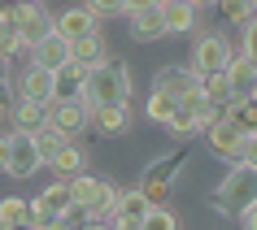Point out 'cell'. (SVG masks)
<instances>
[{
    "label": "cell",
    "instance_id": "6da1fadb",
    "mask_svg": "<svg viewBox=\"0 0 257 230\" xmlns=\"http://www.w3.org/2000/svg\"><path fill=\"white\" fill-rule=\"evenodd\" d=\"M131 70L122 61H105L100 70H87L83 82V104L87 108H109V104H131Z\"/></svg>",
    "mask_w": 257,
    "mask_h": 230
},
{
    "label": "cell",
    "instance_id": "7a4b0ae2",
    "mask_svg": "<svg viewBox=\"0 0 257 230\" xmlns=\"http://www.w3.org/2000/svg\"><path fill=\"white\" fill-rule=\"evenodd\" d=\"M209 204H214L222 217H244L257 204V170H248V165H231V174L214 187Z\"/></svg>",
    "mask_w": 257,
    "mask_h": 230
},
{
    "label": "cell",
    "instance_id": "3957f363",
    "mask_svg": "<svg viewBox=\"0 0 257 230\" xmlns=\"http://www.w3.org/2000/svg\"><path fill=\"white\" fill-rule=\"evenodd\" d=\"M70 196H74V208L83 217H96V222H113V208H118V187L109 182V178H96L83 170L79 178H70L66 182Z\"/></svg>",
    "mask_w": 257,
    "mask_h": 230
},
{
    "label": "cell",
    "instance_id": "277c9868",
    "mask_svg": "<svg viewBox=\"0 0 257 230\" xmlns=\"http://www.w3.org/2000/svg\"><path fill=\"white\" fill-rule=\"evenodd\" d=\"M183 165H188V148H175L170 156L153 161L149 170H144V178H140V196H144L153 208H162V200L170 196V187H175V178H179Z\"/></svg>",
    "mask_w": 257,
    "mask_h": 230
},
{
    "label": "cell",
    "instance_id": "5b68a950",
    "mask_svg": "<svg viewBox=\"0 0 257 230\" xmlns=\"http://www.w3.org/2000/svg\"><path fill=\"white\" fill-rule=\"evenodd\" d=\"M9 26L18 30V40H22V48H35V44H44L48 35H53V14L44 9L40 0L35 4H9Z\"/></svg>",
    "mask_w": 257,
    "mask_h": 230
},
{
    "label": "cell",
    "instance_id": "8992f818",
    "mask_svg": "<svg viewBox=\"0 0 257 230\" xmlns=\"http://www.w3.org/2000/svg\"><path fill=\"white\" fill-rule=\"evenodd\" d=\"M231 61V44L222 40V35H201V40L192 44V74L196 78H205V74H222Z\"/></svg>",
    "mask_w": 257,
    "mask_h": 230
},
{
    "label": "cell",
    "instance_id": "52a82bcc",
    "mask_svg": "<svg viewBox=\"0 0 257 230\" xmlns=\"http://www.w3.org/2000/svg\"><path fill=\"white\" fill-rule=\"evenodd\" d=\"M153 92L170 96V100H201V78L188 66H162L153 78Z\"/></svg>",
    "mask_w": 257,
    "mask_h": 230
},
{
    "label": "cell",
    "instance_id": "ba28073f",
    "mask_svg": "<svg viewBox=\"0 0 257 230\" xmlns=\"http://www.w3.org/2000/svg\"><path fill=\"white\" fill-rule=\"evenodd\" d=\"M87 118H92V108L83 104V100H53L48 104V126H53L57 135H66L74 144V135L87 130Z\"/></svg>",
    "mask_w": 257,
    "mask_h": 230
},
{
    "label": "cell",
    "instance_id": "9c48e42d",
    "mask_svg": "<svg viewBox=\"0 0 257 230\" xmlns=\"http://www.w3.org/2000/svg\"><path fill=\"white\" fill-rule=\"evenodd\" d=\"M35 200H40L44 208L53 213V222H66V226H79V222H87V217L74 208V196H70V187L61 182V178H57V182H48V187H44Z\"/></svg>",
    "mask_w": 257,
    "mask_h": 230
},
{
    "label": "cell",
    "instance_id": "30bf717a",
    "mask_svg": "<svg viewBox=\"0 0 257 230\" xmlns=\"http://www.w3.org/2000/svg\"><path fill=\"white\" fill-rule=\"evenodd\" d=\"M96 22H100V18L83 4V9H61V14L53 18V30L66 44H79V40H87V35H96Z\"/></svg>",
    "mask_w": 257,
    "mask_h": 230
},
{
    "label": "cell",
    "instance_id": "8fae6325",
    "mask_svg": "<svg viewBox=\"0 0 257 230\" xmlns=\"http://www.w3.org/2000/svg\"><path fill=\"white\" fill-rule=\"evenodd\" d=\"M205 135H209V152H214L218 161H235L240 165V148H244V130L240 126H231L227 118H218Z\"/></svg>",
    "mask_w": 257,
    "mask_h": 230
},
{
    "label": "cell",
    "instance_id": "7c38bea8",
    "mask_svg": "<svg viewBox=\"0 0 257 230\" xmlns=\"http://www.w3.org/2000/svg\"><path fill=\"white\" fill-rule=\"evenodd\" d=\"M9 139H14V152H9V170L5 174H14V178H31L35 170H40V152H35V139L22 135V130H9Z\"/></svg>",
    "mask_w": 257,
    "mask_h": 230
},
{
    "label": "cell",
    "instance_id": "4fadbf2b",
    "mask_svg": "<svg viewBox=\"0 0 257 230\" xmlns=\"http://www.w3.org/2000/svg\"><path fill=\"white\" fill-rule=\"evenodd\" d=\"M31 66L44 70V74H57L61 66H70V44L53 30L44 44H35V48H31Z\"/></svg>",
    "mask_w": 257,
    "mask_h": 230
},
{
    "label": "cell",
    "instance_id": "5bb4252c",
    "mask_svg": "<svg viewBox=\"0 0 257 230\" xmlns=\"http://www.w3.org/2000/svg\"><path fill=\"white\" fill-rule=\"evenodd\" d=\"M87 126H92L96 135L105 139H118L131 130V108L126 104H109V108H92V118H87Z\"/></svg>",
    "mask_w": 257,
    "mask_h": 230
},
{
    "label": "cell",
    "instance_id": "9a60e30c",
    "mask_svg": "<svg viewBox=\"0 0 257 230\" xmlns=\"http://www.w3.org/2000/svg\"><path fill=\"white\" fill-rule=\"evenodd\" d=\"M18 100H31V104H53V74H44V70H35L31 66L27 74H18Z\"/></svg>",
    "mask_w": 257,
    "mask_h": 230
},
{
    "label": "cell",
    "instance_id": "2e32d148",
    "mask_svg": "<svg viewBox=\"0 0 257 230\" xmlns=\"http://www.w3.org/2000/svg\"><path fill=\"white\" fill-rule=\"evenodd\" d=\"M70 61H74V66H83V70H100V66H105V61H109L105 35L96 30V35H87V40L70 44Z\"/></svg>",
    "mask_w": 257,
    "mask_h": 230
},
{
    "label": "cell",
    "instance_id": "e0dca14e",
    "mask_svg": "<svg viewBox=\"0 0 257 230\" xmlns=\"http://www.w3.org/2000/svg\"><path fill=\"white\" fill-rule=\"evenodd\" d=\"M83 82H87V70L83 66H61L53 74V100H83Z\"/></svg>",
    "mask_w": 257,
    "mask_h": 230
},
{
    "label": "cell",
    "instance_id": "ac0fdd59",
    "mask_svg": "<svg viewBox=\"0 0 257 230\" xmlns=\"http://www.w3.org/2000/svg\"><path fill=\"white\" fill-rule=\"evenodd\" d=\"M222 74H227L231 96H235V100H248V96H253V82H257V66H253V61H244V56H231Z\"/></svg>",
    "mask_w": 257,
    "mask_h": 230
},
{
    "label": "cell",
    "instance_id": "d6986e66",
    "mask_svg": "<svg viewBox=\"0 0 257 230\" xmlns=\"http://www.w3.org/2000/svg\"><path fill=\"white\" fill-rule=\"evenodd\" d=\"M201 104L218 108V113H227V108L235 104V96H231V82H227V74H205V78H201Z\"/></svg>",
    "mask_w": 257,
    "mask_h": 230
},
{
    "label": "cell",
    "instance_id": "ffe728a7",
    "mask_svg": "<svg viewBox=\"0 0 257 230\" xmlns=\"http://www.w3.org/2000/svg\"><path fill=\"white\" fill-rule=\"evenodd\" d=\"M9 118H14V130L35 135V130L48 126V108H44V104H31V100H18V104L9 108Z\"/></svg>",
    "mask_w": 257,
    "mask_h": 230
},
{
    "label": "cell",
    "instance_id": "44dd1931",
    "mask_svg": "<svg viewBox=\"0 0 257 230\" xmlns=\"http://www.w3.org/2000/svg\"><path fill=\"white\" fill-rule=\"evenodd\" d=\"M196 4L192 0H183V4H162V22H166V35H188L192 26H196Z\"/></svg>",
    "mask_w": 257,
    "mask_h": 230
},
{
    "label": "cell",
    "instance_id": "7402d4cb",
    "mask_svg": "<svg viewBox=\"0 0 257 230\" xmlns=\"http://www.w3.org/2000/svg\"><path fill=\"white\" fill-rule=\"evenodd\" d=\"M131 35L140 44H153L166 35V22H162V9H144V14H131Z\"/></svg>",
    "mask_w": 257,
    "mask_h": 230
},
{
    "label": "cell",
    "instance_id": "603a6c76",
    "mask_svg": "<svg viewBox=\"0 0 257 230\" xmlns=\"http://www.w3.org/2000/svg\"><path fill=\"white\" fill-rule=\"evenodd\" d=\"M83 165H87L83 148H79V144H66V148L53 156V174L61 178V182H70V178H79V174H83Z\"/></svg>",
    "mask_w": 257,
    "mask_h": 230
},
{
    "label": "cell",
    "instance_id": "cb8c5ba5",
    "mask_svg": "<svg viewBox=\"0 0 257 230\" xmlns=\"http://www.w3.org/2000/svg\"><path fill=\"white\" fill-rule=\"evenodd\" d=\"M153 213V204L140 196V187L131 191H118V208H113V217H131V222H144V217Z\"/></svg>",
    "mask_w": 257,
    "mask_h": 230
},
{
    "label": "cell",
    "instance_id": "d4e9b609",
    "mask_svg": "<svg viewBox=\"0 0 257 230\" xmlns=\"http://www.w3.org/2000/svg\"><path fill=\"white\" fill-rule=\"evenodd\" d=\"M0 226H14V230H31V217H27V200H22V196H5V200H0Z\"/></svg>",
    "mask_w": 257,
    "mask_h": 230
},
{
    "label": "cell",
    "instance_id": "484cf974",
    "mask_svg": "<svg viewBox=\"0 0 257 230\" xmlns=\"http://www.w3.org/2000/svg\"><path fill=\"white\" fill-rule=\"evenodd\" d=\"M222 118H227L231 126H240L244 135H257V100H235Z\"/></svg>",
    "mask_w": 257,
    "mask_h": 230
},
{
    "label": "cell",
    "instance_id": "4316f807",
    "mask_svg": "<svg viewBox=\"0 0 257 230\" xmlns=\"http://www.w3.org/2000/svg\"><path fill=\"white\" fill-rule=\"evenodd\" d=\"M31 139H35V152H40V161H44V165H53V156H57V152H61V148L70 144L66 135H57L53 126H44V130H35Z\"/></svg>",
    "mask_w": 257,
    "mask_h": 230
},
{
    "label": "cell",
    "instance_id": "83f0119b",
    "mask_svg": "<svg viewBox=\"0 0 257 230\" xmlns=\"http://www.w3.org/2000/svg\"><path fill=\"white\" fill-rule=\"evenodd\" d=\"M175 108H179V100H170V96H162V92H153L149 96V104H144V113H149L153 122H170V118H175Z\"/></svg>",
    "mask_w": 257,
    "mask_h": 230
},
{
    "label": "cell",
    "instance_id": "f1b7e54d",
    "mask_svg": "<svg viewBox=\"0 0 257 230\" xmlns=\"http://www.w3.org/2000/svg\"><path fill=\"white\" fill-rule=\"evenodd\" d=\"M140 230H179V217L170 213V208H153V213L140 222Z\"/></svg>",
    "mask_w": 257,
    "mask_h": 230
},
{
    "label": "cell",
    "instance_id": "f546056e",
    "mask_svg": "<svg viewBox=\"0 0 257 230\" xmlns=\"http://www.w3.org/2000/svg\"><path fill=\"white\" fill-rule=\"evenodd\" d=\"M218 14L227 18V22H248V18H253V9H248V0H218Z\"/></svg>",
    "mask_w": 257,
    "mask_h": 230
},
{
    "label": "cell",
    "instance_id": "4dcf8cb0",
    "mask_svg": "<svg viewBox=\"0 0 257 230\" xmlns=\"http://www.w3.org/2000/svg\"><path fill=\"white\" fill-rule=\"evenodd\" d=\"M14 52H22V40L9 22H0V56H14Z\"/></svg>",
    "mask_w": 257,
    "mask_h": 230
},
{
    "label": "cell",
    "instance_id": "1f68e13d",
    "mask_svg": "<svg viewBox=\"0 0 257 230\" xmlns=\"http://www.w3.org/2000/svg\"><path fill=\"white\" fill-rule=\"evenodd\" d=\"M244 61H253L257 66V18H248V22H244Z\"/></svg>",
    "mask_w": 257,
    "mask_h": 230
},
{
    "label": "cell",
    "instance_id": "d6a6232c",
    "mask_svg": "<svg viewBox=\"0 0 257 230\" xmlns=\"http://www.w3.org/2000/svg\"><path fill=\"white\" fill-rule=\"evenodd\" d=\"M87 9L96 18H113V14H126V0H87Z\"/></svg>",
    "mask_w": 257,
    "mask_h": 230
},
{
    "label": "cell",
    "instance_id": "836d02e7",
    "mask_svg": "<svg viewBox=\"0 0 257 230\" xmlns=\"http://www.w3.org/2000/svg\"><path fill=\"white\" fill-rule=\"evenodd\" d=\"M240 165L257 170V135H244V148H240Z\"/></svg>",
    "mask_w": 257,
    "mask_h": 230
},
{
    "label": "cell",
    "instance_id": "e575fe53",
    "mask_svg": "<svg viewBox=\"0 0 257 230\" xmlns=\"http://www.w3.org/2000/svg\"><path fill=\"white\" fill-rule=\"evenodd\" d=\"M166 0H126V18L131 14H144V9H162Z\"/></svg>",
    "mask_w": 257,
    "mask_h": 230
},
{
    "label": "cell",
    "instance_id": "d590c367",
    "mask_svg": "<svg viewBox=\"0 0 257 230\" xmlns=\"http://www.w3.org/2000/svg\"><path fill=\"white\" fill-rule=\"evenodd\" d=\"M9 152H14V139H9V135H0V174L9 170Z\"/></svg>",
    "mask_w": 257,
    "mask_h": 230
},
{
    "label": "cell",
    "instance_id": "8d00e7d4",
    "mask_svg": "<svg viewBox=\"0 0 257 230\" xmlns=\"http://www.w3.org/2000/svg\"><path fill=\"white\" fill-rule=\"evenodd\" d=\"M70 230H113L109 222H96V217H87V222H79V226H70Z\"/></svg>",
    "mask_w": 257,
    "mask_h": 230
},
{
    "label": "cell",
    "instance_id": "74e56055",
    "mask_svg": "<svg viewBox=\"0 0 257 230\" xmlns=\"http://www.w3.org/2000/svg\"><path fill=\"white\" fill-rule=\"evenodd\" d=\"M240 222H244V230H257V204H253V208H248V213L240 217Z\"/></svg>",
    "mask_w": 257,
    "mask_h": 230
},
{
    "label": "cell",
    "instance_id": "f35d334b",
    "mask_svg": "<svg viewBox=\"0 0 257 230\" xmlns=\"http://www.w3.org/2000/svg\"><path fill=\"white\" fill-rule=\"evenodd\" d=\"M35 230H70L66 222H53V226H35Z\"/></svg>",
    "mask_w": 257,
    "mask_h": 230
},
{
    "label": "cell",
    "instance_id": "ab89813d",
    "mask_svg": "<svg viewBox=\"0 0 257 230\" xmlns=\"http://www.w3.org/2000/svg\"><path fill=\"white\" fill-rule=\"evenodd\" d=\"M0 4H14V9H18V4H35V0H0Z\"/></svg>",
    "mask_w": 257,
    "mask_h": 230
},
{
    "label": "cell",
    "instance_id": "60d3db41",
    "mask_svg": "<svg viewBox=\"0 0 257 230\" xmlns=\"http://www.w3.org/2000/svg\"><path fill=\"white\" fill-rule=\"evenodd\" d=\"M5 70H9V56H0V78H5Z\"/></svg>",
    "mask_w": 257,
    "mask_h": 230
},
{
    "label": "cell",
    "instance_id": "b9f144b4",
    "mask_svg": "<svg viewBox=\"0 0 257 230\" xmlns=\"http://www.w3.org/2000/svg\"><path fill=\"white\" fill-rule=\"evenodd\" d=\"M248 9H253V18H257V0H248Z\"/></svg>",
    "mask_w": 257,
    "mask_h": 230
},
{
    "label": "cell",
    "instance_id": "7bdbcfd3",
    "mask_svg": "<svg viewBox=\"0 0 257 230\" xmlns=\"http://www.w3.org/2000/svg\"><path fill=\"white\" fill-rule=\"evenodd\" d=\"M248 100H257V82H253V96H248Z\"/></svg>",
    "mask_w": 257,
    "mask_h": 230
},
{
    "label": "cell",
    "instance_id": "ee69618b",
    "mask_svg": "<svg viewBox=\"0 0 257 230\" xmlns=\"http://www.w3.org/2000/svg\"><path fill=\"white\" fill-rule=\"evenodd\" d=\"M166 4H183V0H166Z\"/></svg>",
    "mask_w": 257,
    "mask_h": 230
},
{
    "label": "cell",
    "instance_id": "f6af8a7d",
    "mask_svg": "<svg viewBox=\"0 0 257 230\" xmlns=\"http://www.w3.org/2000/svg\"><path fill=\"white\" fill-rule=\"evenodd\" d=\"M0 118H5V104H0Z\"/></svg>",
    "mask_w": 257,
    "mask_h": 230
},
{
    "label": "cell",
    "instance_id": "bcb514c9",
    "mask_svg": "<svg viewBox=\"0 0 257 230\" xmlns=\"http://www.w3.org/2000/svg\"><path fill=\"white\" fill-rule=\"evenodd\" d=\"M0 230H14V226H0Z\"/></svg>",
    "mask_w": 257,
    "mask_h": 230
}]
</instances>
